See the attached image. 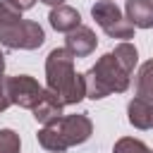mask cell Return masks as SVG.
Listing matches in <instances>:
<instances>
[{
	"instance_id": "16",
	"label": "cell",
	"mask_w": 153,
	"mask_h": 153,
	"mask_svg": "<svg viewBox=\"0 0 153 153\" xmlns=\"http://www.w3.org/2000/svg\"><path fill=\"white\" fill-rule=\"evenodd\" d=\"M10 96H7V88H5V76H0V112H5L10 108Z\"/></svg>"
},
{
	"instance_id": "15",
	"label": "cell",
	"mask_w": 153,
	"mask_h": 153,
	"mask_svg": "<svg viewBox=\"0 0 153 153\" xmlns=\"http://www.w3.org/2000/svg\"><path fill=\"white\" fill-rule=\"evenodd\" d=\"M0 153H22V139L14 129H0Z\"/></svg>"
},
{
	"instance_id": "11",
	"label": "cell",
	"mask_w": 153,
	"mask_h": 153,
	"mask_svg": "<svg viewBox=\"0 0 153 153\" xmlns=\"http://www.w3.org/2000/svg\"><path fill=\"white\" fill-rule=\"evenodd\" d=\"M124 17L131 22L134 29H151L153 26V0H127Z\"/></svg>"
},
{
	"instance_id": "5",
	"label": "cell",
	"mask_w": 153,
	"mask_h": 153,
	"mask_svg": "<svg viewBox=\"0 0 153 153\" xmlns=\"http://www.w3.org/2000/svg\"><path fill=\"white\" fill-rule=\"evenodd\" d=\"M91 17L96 19V24L110 36V38H134V26L131 22L122 14V10L112 2V0H98L91 7Z\"/></svg>"
},
{
	"instance_id": "18",
	"label": "cell",
	"mask_w": 153,
	"mask_h": 153,
	"mask_svg": "<svg viewBox=\"0 0 153 153\" xmlns=\"http://www.w3.org/2000/svg\"><path fill=\"white\" fill-rule=\"evenodd\" d=\"M41 2H45V5H50V7H60V5H65V0H41Z\"/></svg>"
},
{
	"instance_id": "17",
	"label": "cell",
	"mask_w": 153,
	"mask_h": 153,
	"mask_svg": "<svg viewBox=\"0 0 153 153\" xmlns=\"http://www.w3.org/2000/svg\"><path fill=\"white\" fill-rule=\"evenodd\" d=\"M7 5H12L14 10H19V12H24V10H31L33 5H36V0H5Z\"/></svg>"
},
{
	"instance_id": "7",
	"label": "cell",
	"mask_w": 153,
	"mask_h": 153,
	"mask_svg": "<svg viewBox=\"0 0 153 153\" xmlns=\"http://www.w3.org/2000/svg\"><path fill=\"white\" fill-rule=\"evenodd\" d=\"M96 45H98V38H96L93 29H88V26L74 29V31L67 33V38H65V48H67L74 57H88V55L96 50Z\"/></svg>"
},
{
	"instance_id": "3",
	"label": "cell",
	"mask_w": 153,
	"mask_h": 153,
	"mask_svg": "<svg viewBox=\"0 0 153 153\" xmlns=\"http://www.w3.org/2000/svg\"><path fill=\"white\" fill-rule=\"evenodd\" d=\"M86 81V98L103 100L110 93H124L129 88V74L120 67L112 53H105L96 60V65L84 74Z\"/></svg>"
},
{
	"instance_id": "19",
	"label": "cell",
	"mask_w": 153,
	"mask_h": 153,
	"mask_svg": "<svg viewBox=\"0 0 153 153\" xmlns=\"http://www.w3.org/2000/svg\"><path fill=\"white\" fill-rule=\"evenodd\" d=\"M5 74V53L0 50V76Z\"/></svg>"
},
{
	"instance_id": "8",
	"label": "cell",
	"mask_w": 153,
	"mask_h": 153,
	"mask_svg": "<svg viewBox=\"0 0 153 153\" xmlns=\"http://www.w3.org/2000/svg\"><path fill=\"white\" fill-rule=\"evenodd\" d=\"M127 120L136 129H143V131L146 129H153V100L141 98V96H134L127 103Z\"/></svg>"
},
{
	"instance_id": "2",
	"label": "cell",
	"mask_w": 153,
	"mask_h": 153,
	"mask_svg": "<svg viewBox=\"0 0 153 153\" xmlns=\"http://www.w3.org/2000/svg\"><path fill=\"white\" fill-rule=\"evenodd\" d=\"M93 134V122L86 112H76V115H62L60 120L45 124L43 129H38L36 139L38 143L50 151V153H62L72 146H81L91 139Z\"/></svg>"
},
{
	"instance_id": "9",
	"label": "cell",
	"mask_w": 153,
	"mask_h": 153,
	"mask_svg": "<svg viewBox=\"0 0 153 153\" xmlns=\"http://www.w3.org/2000/svg\"><path fill=\"white\" fill-rule=\"evenodd\" d=\"M62 110H65V103H62L53 91L43 88V96H41L38 105H36L31 112H33V120H36V122H41V124L45 127V124H50V122L60 120V117H62Z\"/></svg>"
},
{
	"instance_id": "14",
	"label": "cell",
	"mask_w": 153,
	"mask_h": 153,
	"mask_svg": "<svg viewBox=\"0 0 153 153\" xmlns=\"http://www.w3.org/2000/svg\"><path fill=\"white\" fill-rule=\"evenodd\" d=\"M112 153H153V148H148L141 139H134V136H122V139H117V141H115Z\"/></svg>"
},
{
	"instance_id": "10",
	"label": "cell",
	"mask_w": 153,
	"mask_h": 153,
	"mask_svg": "<svg viewBox=\"0 0 153 153\" xmlns=\"http://www.w3.org/2000/svg\"><path fill=\"white\" fill-rule=\"evenodd\" d=\"M48 22H50V26H53L55 31H60V33H72L74 29L81 26V14H79L74 7H69V5H60V7H53V10H50Z\"/></svg>"
},
{
	"instance_id": "13",
	"label": "cell",
	"mask_w": 153,
	"mask_h": 153,
	"mask_svg": "<svg viewBox=\"0 0 153 153\" xmlns=\"http://www.w3.org/2000/svg\"><path fill=\"white\" fill-rule=\"evenodd\" d=\"M136 96L153 100V57L146 60L136 72Z\"/></svg>"
},
{
	"instance_id": "1",
	"label": "cell",
	"mask_w": 153,
	"mask_h": 153,
	"mask_svg": "<svg viewBox=\"0 0 153 153\" xmlns=\"http://www.w3.org/2000/svg\"><path fill=\"white\" fill-rule=\"evenodd\" d=\"M45 84L65 105H76L86 98L84 74L74 69V55L67 48H53L45 57Z\"/></svg>"
},
{
	"instance_id": "12",
	"label": "cell",
	"mask_w": 153,
	"mask_h": 153,
	"mask_svg": "<svg viewBox=\"0 0 153 153\" xmlns=\"http://www.w3.org/2000/svg\"><path fill=\"white\" fill-rule=\"evenodd\" d=\"M112 55H115V60L120 62V67L131 76V72H134V67H136V62H139V50H136V45L129 43V41H122V43L115 45Z\"/></svg>"
},
{
	"instance_id": "4",
	"label": "cell",
	"mask_w": 153,
	"mask_h": 153,
	"mask_svg": "<svg viewBox=\"0 0 153 153\" xmlns=\"http://www.w3.org/2000/svg\"><path fill=\"white\" fill-rule=\"evenodd\" d=\"M0 43L10 50H36L45 43V31L38 22L19 19L7 26H0Z\"/></svg>"
},
{
	"instance_id": "6",
	"label": "cell",
	"mask_w": 153,
	"mask_h": 153,
	"mask_svg": "<svg viewBox=\"0 0 153 153\" xmlns=\"http://www.w3.org/2000/svg\"><path fill=\"white\" fill-rule=\"evenodd\" d=\"M5 88L10 96L12 105H19L24 110H33L43 96V86L29 76V74H14V76H5Z\"/></svg>"
}]
</instances>
